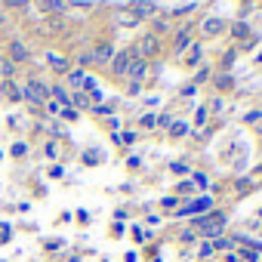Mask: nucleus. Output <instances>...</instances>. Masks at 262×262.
Here are the masks:
<instances>
[{"label": "nucleus", "mask_w": 262, "mask_h": 262, "mask_svg": "<svg viewBox=\"0 0 262 262\" xmlns=\"http://www.w3.org/2000/svg\"><path fill=\"white\" fill-rule=\"evenodd\" d=\"M222 228H225V213L222 210H210L204 216L194 219V234L213 241V237H222Z\"/></svg>", "instance_id": "obj_1"}, {"label": "nucleus", "mask_w": 262, "mask_h": 262, "mask_svg": "<svg viewBox=\"0 0 262 262\" xmlns=\"http://www.w3.org/2000/svg\"><path fill=\"white\" fill-rule=\"evenodd\" d=\"M129 50H133L136 59L148 62V59H155V56L161 53V37H158V34H142L139 43H136V47H129Z\"/></svg>", "instance_id": "obj_2"}, {"label": "nucleus", "mask_w": 262, "mask_h": 262, "mask_svg": "<svg viewBox=\"0 0 262 262\" xmlns=\"http://www.w3.org/2000/svg\"><path fill=\"white\" fill-rule=\"evenodd\" d=\"M22 99L31 102V105H43V102L50 99V90H47L40 80H28V83L22 86Z\"/></svg>", "instance_id": "obj_3"}, {"label": "nucleus", "mask_w": 262, "mask_h": 262, "mask_svg": "<svg viewBox=\"0 0 262 262\" xmlns=\"http://www.w3.org/2000/svg\"><path fill=\"white\" fill-rule=\"evenodd\" d=\"M133 59H136L133 50H117L114 59H111V74L114 77H126V68H129V62H133Z\"/></svg>", "instance_id": "obj_4"}, {"label": "nucleus", "mask_w": 262, "mask_h": 262, "mask_svg": "<svg viewBox=\"0 0 262 262\" xmlns=\"http://www.w3.org/2000/svg\"><path fill=\"white\" fill-rule=\"evenodd\" d=\"M126 77H133V83L145 80V77H148V62H142V59H133V62H129V68H126Z\"/></svg>", "instance_id": "obj_5"}, {"label": "nucleus", "mask_w": 262, "mask_h": 262, "mask_svg": "<svg viewBox=\"0 0 262 262\" xmlns=\"http://www.w3.org/2000/svg\"><path fill=\"white\" fill-rule=\"evenodd\" d=\"M225 25H228V22H222V19L210 16V19H204L201 31H204V37H216V34H222V31H225Z\"/></svg>", "instance_id": "obj_6"}, {"label": "nucleus", "mask_w": 262, "mask_h": 262, "mask_svg": "<svg viewBox=\"0 0 262 262\" xmlns=\"http://www.w3.org/2000/svg\"><path fill=\"white\" fill-rule=\"evenodd\" d=\"M114 22H117L120 28H136V25H142V19H139L136 13H129V10H117V13H114Z\"/></svg>", "instance_id": "obj_7"}, {"label": "nucleus", "mask_w": 262, "mask_h": 262, "mask_svg": "<svg viewBox=\"0 0 262 262\" xmlns=\"http://www.w3.org/2000/svg\"><path fill=\"white\" fill-rule=\"evenodd\" d=\"M129 13H136L139 19H145V16H155L158 7L151 4V0H133V4H129Z\"/></svg>", "instance_id": "obj_8"}, {"label": "nucleus", "mask_w": 262, "mask_h": 262, "mask_svg": "<svg viewBox=\"0 0 262 262\" xmlns=\"http://www.w3.org/2000/svg\"><path fill=\"white\" fill-rule=\"evenodd\" d=\"M90 59H93V62H99V65H105V62H111V59H114V47H111V43H99V47L90 53Z\"/></svg>", "instance_id": "obj_9"}, {"label": "nucleus", "mask_w": 262, "mask_h": 262, "mask_svg": "<svg viewBox=\"0 0 262 262\" xmlns=\"http://www.w3.org/2000/svg\"><path fill=\"white\" fill-rule=\"evenodd\" d=\"M25 59H28V50H25V43H19V40H16V43L10 47V62L16 65V62H25Z\"/></svg>", "instance_id": "obj_10"}, {"label": "nucleus", "mask_w": 262, "mask_h": 262, "mask_svg": "<svg viewBox=\"0 0 262 262\" xmlns=\"http://www.w3.org/2000/svg\"><path fill=\"white\" fill-rule=\"evenodd\" d=\"M213 204H210V198H201V201H194V204H188V207H182V216H188V213H204V210H210Z\"/></svg>", "instance_id": "obj_11"}, {"label": "nucleus", "mask_w": 262, "mask_h": 262, "mask_svg": "<svg viewBox=\"0 0 262 262\" xmlns=\"http://www.w3.org/2000/svg\"><path fill=\"white\" fill-rule=\"evenodd\" d=\"M0 90H4V96H7L10 102H19V99H22V90H19V86H16L13 80H7V83H0Z\"/></svg>", "instance_id": "obj_12"}, {"label": "nucleus", "mask_w": 262, "mask_h": 262, "mask_svg": "<svg viewBox=\"0 0 262 262\" xmlns=\"http://www.w3.org/2000/svg\"><path fill=\"white\" fill-rule=\"evenodd\" d=\"M188 43H191V28L185 25V28H182L179 34H176V43H173V47H176V53H182V50H185Z\"/></svg>", "instance_id": "obj_13"}, {"label": "nucleus", "mask_w": 262, "mask_h": 262, "mask_svg": "<svg viewBox=\"0 0 262 262\" xmlns=\"http://www.w3.org/2000/svg\"><path fill=\"white\" fill-rule=\"evenodd\" d=\"M40 4H43V10H47V13H65L68 0H40Z\"/></svg>", "instance_id": "obj_14"}, {"label": "nucleus", "mask_w": 262, "mask_h": 262, "mask_svg": "<svg viewBox=\"0 0 262 262\" xmlns=\"http://www.w3.org/2000/svg\"><path fill=\"white\" fill-rule=\"evenodd\" d=\"M47 62H50V65H53L59 74H62V71H68V59H65V56H56V53H50V56H47Z\"/></svg>", "instance_id": "obj_15"}, {"label": "nucleus", "mask_w": 262, "mask_h": 262, "mask_svg": "<svg viewBox=\"0 0 262 262\" xmlns=\"http://www.w3.org/2000/svg\"><path fill=\"white\" fill-rule=\"evenodd\" d=\"M188 50H191V56H188V59H185V62H188V65H191V68H194V65H198V62H201V59H204V47H201V43H191V47H188Z\"/></svg>", "instance_id": "obj_16"}, {"label": "nucleus", "mask_w": 262, "mask_h": 262, "mask_svg": "<svg viewBox=\"0 0 262 262\" xmlns=\"http://www.w3.org/2000/svg\"><path fill=\"white\" fill-rule=\"evenodd\" d=\"M231 34L244 40V37H250V25L247 22H231Z\"/></svg>", "instance_id": "obj_17"}, {"label": "nucleus", "mask_w": 262, "mask_h": 262, "mask_svg": "<svg viewBox=\"0 0 262 262\" xmlns=\"http://www.w3.org/2000/svg\"><path fill=\"white\" fill-rule=\"evenodd\" d=\"M50 96H53V99H59L62 105H68V102H71V96H68V90H65V86H59V83H56V86L50 90Z\"/></svg>", "instance_id": "obj_18"}, {"label": "nucleus", "mask_w": 262, "mask_h": 262, "mask_svg": "<svg viewBox=\"0 0 262 262\" xmlns=\"http://www.w3.org/2000/svg\"><path fill=\"white\" fill-rule=\"evenodd\" d=\"M13 237V225L10 222H0V244H7Z\"/></svg>", "instance_id": "obj_19"}, {"label": "nucleus", "mask_w": 262, "mask_h": 262, "mask_svg": "<svg viewBox=\"0 0 262 262\" xmlns=\"http://www.w3.org/2000/svg\"><path fill=\"white\" fill-rule=\"evenodd\" d=\"M68 80H71V86H83V80H86V77H83V71L77 68V71H68Z\"/></svg>", "instance_id": "obj_20"}, {"label": "nucleus", "mask_w": 262, "mask_h": 262, "mask_svg": "<svg viewBox=\"0 0 262 262\" xmlns=\"http://www.w3.org/2000/svg\"><path fill=\"white\" fill-rule=\"evenodd\" d=\"M210 244H213V250H228V247H231L234 241H231V237H213Z\"/></svg>", "instance_id": "obj_21"}, {"label": "nucleus", "mask_w": 262, "mask_h": 262, "mask_svg": "<svg viewBox=\"0 0 262 262\" xmlns=\"http://www.w3.org/2000/svg\"><path fill=\"white\" fill-rule=\"evenodd\" d=\"M16 74V65L7 59V62H0V77H13Z\"/></svg>", "instance_id": "obj_22"}, {"label": "nucleus", "mask_w": 262, "mask_h": 262, "mask_svg": "<svg viewBox=\"0 0 262 262\" xmlns=\"http://www.w3.org/2000/svg\"><path fill=\"white\" fill-rule=\"evenodd\" d=\"M231 83H234L231 74H219V77H216V86H219V90H231Z\"/></svg>", "instance_id": "obj_23"}, {"label": "nucleus", "mask_w": 262, "mask_h": 262, "mask_svg": "<svg viewBox=\"0 0 262 262\" xmlns=\"http://www.w3.org/2000/svg\"><path fill=\"white\" fill-rule=\"evenodd\" d=\"M170 133L179 139V136H185V133H188V126H185V123H170Z\"/></svg>", "instance_id": "obj_24"}, {"label": "nucleus", "mask_w": 262, "mask_h": 262, "mask_svg": "<svg viewBox=\"0 0 262 262\" xmlns=\"http://www.w3.org/2000/svg\"><path fill=\"white\" fill-rule=\"evenodd\" d=\"M241 256H244L247 262H256V259H259V250H241Z\"/></svg>", "instance_id": "obj_25"}, {"label": "nucleus", "mask_w": 262, "mask_h": 262, "mask_svg": "<svg viewBox=\"0 0 262 262\" xmlns=\"http://www.w3.org/2000/svg\"><path fill=\"white\" fill-rule=\"evenodd\" d=\"M7 4H10V7H13V10H25V7H28V4H31V0H7Z\"/></svg>", "instance_id": "obj_26"}, {"label": "nucleus", "mask_w": 262, "mask_h": 262, "mask_svg": "<svg viewBox=\"0 0 262 262\" xmlns=\"http://www.w3.org/2000/svg\"><path fill=\"white\" fill-rule=\"evenodd\" d=\"M207 77H210V68H201V71H198V74H194V83H204V80H207Z\"/></svg>", "instance_id": "obj_27"}, {"label": "nucleus", "mask_w": 262, "mask_h": 262, "mask_svg": "<svg viewBox=\"0 0 262 262\" xmlns=\"http://www.w3.org/2000/svg\"><path fill=\"white\" fill-rule=\"evenodd\" d=\"M139 123H142V126H148V129H151V126H158V120H155V114H145V117H142Z\"/></svg>", "instance_id": "obj_28"}, {"label": "nucleus", "mask_w": 262, "mask_h": 262, "mask_svg": "<svg viewBox=\"0 0 262 262\" xmlns=\"http://www.w3.org/2000/svg\"><path fill=\"white\" fill-rule=\"evenodd\" d=\"M167 28H170L167 19H158V22H155V34H161V31H167Z\"/></svg>", "instance_id": "obj_29"}, {"label": "nucleus", "mask_w": 262, "mask_h": 262, "mask_svg": "<svg viewBox=\"0 0 262 262\" xmlns=\"http://www.w3.org/2000/svg\"><path fill=\"white\" fill-rule=\"evenodd\" d=\"M71 102H74V105H86V96H83V93H74Z\"/></svg>", "instance_id": "obj_30"}, {"label": "nucleus", "mask_w": 262, "mask_h": 262, "mask_svg": "<svg viewBox=\"0 0 262 262\" xmlns=\"http://www.w3.org/2000/svg\"><path fill=\"white\" fill-rule=\"evenodd\" d=\"M204 117H207V108H198V114H194V123L201 126V123H204Z\"/></svg>", "instance_id": "obj_31"}, {"label": "nucleus", "mask_w": 262, "mask_h": 262, "mask_svg": "<svg viewBox=\"0 0 262 262\" xmlns=\"http://www.w3.org/2000/svg\"><path fill=\"white\" fill-rule=\"evenodd\" d=\"M210 253H213V244H210V241H204V244H201V256H210Z\"/></svg>", "instance_id": "obj_32"}, {"label": "nucleus", "mask_w": 262, "mask_h": 262, "mask_svg": "<svg viewBox=\"0 0 262 262\" xmlns=\"http://www.w3.org/2000/svg\"><path fill=\"white\" fill-rule=\"evenodd\" d=\"M62 117H65V120H74V117H77V111H74V108H65V111H62Z\"/></svg>", "instance_id": "obj_33"}, {"label": "nucleus", "mask_w": 262, "mask_h": 262, "mask_svg": "<svg viewBox=\"0 0 262 262\" xmlns=\"http://www.w3.org/2000/svg\"><path fill=\"white\" fill-rule=\"evenodd\" d=\"M13 155H16V158H22V155H25V145H22V142H19V145H13Z\"/></svg>", "instance_id": "obj_34"}, {"label": "nucleus", "mask_w": 262, "mask_h": 262, "mask_svg": "<svg viewBox=\"0 0 262 262\" xmlns=\"http://www.w3.org/2000/svg\"><path fill=\"white\" fill-rule=\"evenodd\" d=\"M0 25H4V16H0Z\"/></svg>", "instance_id": "obj_35"}]
</instances>
